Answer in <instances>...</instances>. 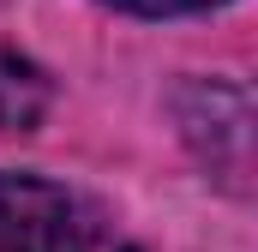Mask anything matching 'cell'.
<instances>
[{"label": "cell", "instance_id": "obj_1", "mask_svg": "<svg viewBox=\"0 0 258 252\" xmlns=\"http://www.w3.org/2000/svg\"><path fill=\"white\" fill-rule=\"evenodd\" d=\"M78 198L30 168H0V252H78Z\"/></svg>", "mask_w": 258, "mask_h": 252}, {"label": "cell", "instance_id": "obj_3", "mask_svg": "<svg viewBox=\"0 0 258 252\" xmlns=\"http://www.w3.org/2000/svg\"><path fill=\"white\" fill-rule=\"evenodd\" d=\"M54 108V78L30 54L0 42V132H36Z\"/></svg>", "mask_w": 258, "mask_h": 252}, {"label": "cell", "instance_id": "obj_4", "mask_svg": "<svg viewBox=\"0 0 258 252\" xmlns=\"http://www.w3.org/2000/svg\"><path fill=\"white\" fill-rule=\"evenodd\" d=\"M108 12H126V18H186V12H216L228 0H96Z\"/></svg>", "mask_w": 258, "mask_h": 252}, {"label": "cell", "instance_id": "obj_2", "mask_svg": "<svg viewBox=\"0 0 258 252\" xmlns=\"http://www.w3.org/2000/svg\"><path fill=\"white\" fill-rule=\"evenodd\" d=\"M216 96H222V78H186L174 90V120H180V138L192 144V156L228 186L240 192L246 180V156H252V102L240 96L228 108V120L216 114Z\"/></svg>", "mask_w": 258, "mask_h": 252}]
</instances>
